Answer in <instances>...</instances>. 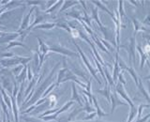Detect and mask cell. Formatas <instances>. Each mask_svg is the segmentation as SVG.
I'll return each mask as SVG.
<instances>
[{
	"instance_id": "6da1fadb",
	"label": "cell",
	"mask_w": 150,
	"mask_h": 122,
	"mask_svg": "<svg viewBox=\"0 0 150 122\" xmlns=\"http://www.w3.org/2000/svg\"><path fill=\"white\" fill-rule=\"evenodd\" d=\"M63 63H64V68L61 69L59 72H58V77H57V83H56V87L59 86L61 83H64L66 81H69V80H72V81L76 82L78 84L82 86L83 87H86V84H83L81 81H79L78 78L73 74V72H70V70L67 68V66H66V60L65 59L63 60Z\"/></svg>"
},
{
	"instance_id": "7a4b0ae2",
	"label": "cell",
	"mask_w": 150,
	"mask_h": 122,
	"mask_svg": "<svg viewBox=\"0 0 150 122\" xmlns=\"http://www.w3.org/2000/svg\"><path fill=\"white\" fill-rule=\"evenodd\" d=\"M58 65H59V63L55 66V67L53 69V70L51 72V73L49 74V76L47 77L44 81H43V83H42L40 86L37 88V90H35V93H34V96H33V98L31 99V100L29 101V104H33L34 102H36V101L37 100H39V99L41 97V96H43V94H44V92H45V89L48 87H50L51 86V82H52V78H53V76H54V72H55V70L57 69V67H58Z\"/></svg>"
},
{
	"instance_id": "3957f363",
	"label": "cell",
	"mask_w": 150,
	"mask_h": 122,
	"mask_svg": "<svg viewBox=\"0 0 150 122\" xmlns=\"http://www.w3.org/2000/svg\"><path fill=\"white\" fill-rule=\"evenodd\" d=\"M1 67L8 68V67H17L21 64V56L15 55L12 58H3L0 60Z\"/></svg>"
},
{
	"instance_id": "277c9868",
	"label": "cell",
	"mask_w": 150,
	"mask_h": 122,
	"mask_svg": "<svg viewBox=\"0 0 150 122\" xmlns=\"http://www.w3.org/2000/svg\"><path fill=\"white\" fill-rule=\"evenodd\" d=\"M49 50L52 52H55V53H59L62 54L64 55H69V56H77L76 53H73V52L69 51L68 49H66L65 47H62L61 45H50L49 46Z\"/></svg>"
},
{
	"instance_id": "5b68a950",
	"label": "cell",
	"mask_w": 150,
	"mask_h": 122,
	"mask_svg": "<svg viewBox=\"0 0 150 122\" xmlns=\"http://www.w3.org/2000/svg\"><path fill=\"white\" fill-rule=\"evenodd\" d=\"M136 33L134 32V35L133 37L131 38V39H129V45H123V46H121V48H124V49H127L129 52V56L131 55L132 56V58H133V61H134V63H135V51L136 49H137V46H136V40H135V37H136Z\"/></svg>"
},
{
	"instance_id": "8992f818",
	"label": "cell",
	"mask_w": 150,
	"mask_h": 122,
	"mask_svg": "<svg viewBox=\"0 0 150 122\" xmlns=\"http://www.w3.org/2000/svg\"><path fill=\"white\" fill-rule=\"evenodd\" d=\"M19 37H20V33H18V32H13V33L5 32V34L0 38V44L11 43V42L14 41Z\"/></svg>"
},
{
	"instance_id": "52a82bcc",
	"label": "cell",
	"mask_w": 150,
	"mask_h": 122,
	"mask_svg": "<svg viewBox=\"0 0 150 122\" xmlns=\"http://www.w3.org/2000/svg\"><path fill=\"white\" fill-rule=\"evenodd\" d=\"M74 45L77 47V49H78V52H79V53H80V55H81V56H82V57H83V62L86 63V65L87 69L89 70V72H90L92 73L93 77H94V78H95V79L97 80V81H98V83H100V80H98V78L97 77V72H96V70H93V68L91 67L90 63H89V61L87 60L86 56L83 55V51L81 50V48H80V47H79V46H78V45H77L76 43H75V42H74Z\"/></svg>"
},
{
	"instance_id": "ba28073f",
	"label": "cell",
	"mask_w": 150,
	"mask_h": 122,
	"mask_svg": "<svg viewBox=\"0 0 150 122\" xmlns=\"http://www.w3.org/2000/svg\"><path fill=\"white\" fill-rule=\"evenodd\" d=\"M35 8H32L31 9H30V11L28 12L26 15L25 16V18L23 19V22H22V25H21V26H20V28H19V30H18V33H21V32H23V31H25V30H27L28 29V27H29V23H30V17H31V15H32V12L35 11Z\"/></svg>"
},
{
	"instance_id": "9c48e42d",
	"label": "cell",
	"mask_w": 150,
	"mask_h": 122,
	"mask_svg": "<svg viewBox=\"0 0 150 122\" xmlns=\"http://www.w3.org/2000/svg\"><path fill=\"white\" fill-rule=\"evenodd\" d=\"M111 104H112V110H111L112 114L115 112V108L118 105H127V103L120 101L118 99V95H117V92L115 89V92L111 94Z\"/></svg>"
},
{
	"instance_id": "30bf717a",
	"label": "cell",
	"mask_w": 150,
	"mask_h": 122,
	"mask_svg": "<svg viewBox=\"0 0 150 122\" xmlns=\"http://www.w3.org/2000/svg\"><path fill=\"white\" fill-rule=\"evenodd\" d=\"M119 67L122 69V70H127L128 72L130 73V75L132 76V78L134 79V81H135V84H136V86H139V77H138V75H137V72H135V70L132 68V67H128V66H126L125 62L124 61H119Z\"/></svg>"
},
{
	"instance_id": "8fae6325",
	"label": "cell",
	"mask_w": 150,
	"mask_h": 122,
	"mask_svg": "<svg viewBox=\"0 0 150 122\" xmlns=\"http://www.w3.org/2000/svg\"><path fill=\"white\" fill-rule=\"evenodd\" d=\"M115 90H116L117 93H119V94H120V96H121V97H123V98L125 99V100L129 102V104L130 105L131 108L135 107V106H134V103L132 102V101H131V99L128 96V94H127V92L125 91V89H124V87H123V84H122L121 83L118 84L116 86Z\"/></svg>"
},
{
	"instance_id": "7c38bea8",
	"label": "cell",
	"mask_w": 150,
	"mask_h": 122,
	"mask_svg": "<svg viewBox=\"0 0 150 122\" xmlns=\"http://www.w3.org/2000/svg\"><path fill=\"white\" fill-rule=\"evenodd\" d=\"M73 104V102L72 101H69V102H67L66 104L61 108V109H59L57 112L56 113H54V115H51V116H45V117H42L43 118V120H45V121H50V120H53V119H55L56 117H57V116L59 115V114H61V113H63V112H65L66 110H68L69 108Z\"/></svg>"
},
{
	"instance_id": "4fadbf2b",
	"label": "cell",
	"mask_w": 150,
	"mask_h": 122,
	"mask_svg": "<svg viewBox=\"0 0 150 122\" xmlns=\"http://www.w3.org/2000/svg\"><path fill=\"white\" fill-rule=\"evenodd\" d=\"M97 93L100 94V95H102L104 98L107 99V101H109V103H111V87L109 86H105V88L104 89H98V90H96Z\"/></svg>"
},
{
	"instance_id": "5bb4252c",
	"label": "cell",
	"mask_w": 150,
	"mask_h": 122,
	"mask_svg": "<svg viewBox=\"0 0 150 122\" xmlns=\"http://www.w3.org/2000/svg\"><path fill=\"white\" fill-rule=\"evenodd\" d=\"M119 55H118V52H116V57H115V68H114V75H112V80L115 83L117 81V78L119 76Z\"/></svg>"
},
{
	"instance_id": "9a60e30c",
	"label": "cell",
	"mask_w": 150,
	"mask_h": 122,
	"mask_svg": "<svg viewBox=\"0 0 150 122\" xmlns=\"http://www.w3.org/2000/svg\"><path fill=\"white\" fill-rule=\"evenodd\" d=\"M0 92H1L3 100H4L5 103L7 104V106L8 107V109L12 111V103H11V97L8 96V94L5 92V90H4L3 88H0Z\"/></svg>"
},
{
	"instance_id": "2e32d148",
	"label": "cell",
	"mask_w": 150,
	"mask_h": 122,
	"mask_svg": "<svg viewBox=\"0 0 150 122\" xmlns=\"http://www.w3.org/2000/svg\"><path fill=\"white\" fill-rule=\"evenodd\" d=\"M93 103L95 104V106H96V109H97V115H98V116L100 117V118H101V117H103V116H107V114L106 113H104L103 112V110L101 109V108L98 106V101H97V99L93 96Z\"/></svg>"
},
{
	"instance_id": "e0dca14e",
	"label": "cell",
	"mask_w": 150,
	"mask_h": 122,
	"mask_svg": "<svg viewBox=\"0 0 150 122\" xmlns=\"http://www.w3.org/2000/svg\"><path fill=\"white\" fill-rule=\"evenodd\" d=\"M56 26L54 23H40V25L36 26L34 29H52Z\"/></svg>"
},
{
	"instance_id": "ac0fdd59",
	"label": "cell",
	"mask_w": 150,
	"mask_h": 122,
	"mask_svg": "<svg viewBox=\"0 0 150 122\" xmlns=\"http://www.w3.org/2000/svg\"><path fill=\"white\" fill-rule=\"evenodd\" d=\"M38 81H39V79H38L37 76H35L34 78H33V79H32V81H30V83H29V84H28V87H27L26 90H25V97H27L28 93L30 92V90L32 91L33 89H35L34 87L36 86V84L38 83Z\"/></svg>"
},
{
	"instance_id": "d6986e66",
	"label": "cell",
	"mask_w": 150,
	"mask_h": 122,
	"mask_svg": "<svg viewBox=\"0 0 150 122\" xmlns=\"http://www.w3.org/2000/svg\"><path fill=\"white\" fill-rule=\"evenodd\" d=\"M76 101L80 105H83V103L81 101V100H80V98L78 96V93H77V90H76V87H75V84H72V97L71 99H70V101Z\"/></svg>"
},
{
	"instance_id": "ffe728a7",
	"label": "cell",
	"mask_w": 150,
	"mask_h": 122,
	"mask_svg": "<svg viewBox=\"0 0 150 122\" xmlns=\"http://www.w3.org/2000/svg\"><path fill=\"white\" fill-rule=\"evenodd\" d=\"M23 87H25V82L21 84V87L19 88V91H18V95L16 98V101H17V104L18 106L22 104L23 102Z\"/></svg>"
},
{
	"instance_id": "44dd1931",
	"label": "cell",
	"mask_w": 150,
	"mask_h": 122,
	"mask_svg": "<svg viewBox=\"0 0 150 122\" xmlns=\"http://www.w3.org/2000/svg\"><path fill=\"white\" fill-rule=\"evenodd\" d=\"M14 46H21V47H23V48H26V49H28V47L26 46V45H25L23 43V42H21V41H16V40H14V41H12V42H11V43H8V45H7L6 47L4 48V50H8V49H11V48H12V47H14Z\"/></svg>"
},
{
	"instance_id": "7402d4cb",
	"label": "cell",
	"mask_w": 150,
	"mask_h": 122,
	"mask_svg": "<svg viewBox=\"0 0 150 122\" xmlns=\"http://www.w3.org/2000/svg\"><path fill=\"white\" fill-rule=\"evenodd\" d=\"M26 76H27V66L26 67H25V69L23 70V72H21V74L19 75L18 77H16L17 78V82H19V83H23L25 82V78H26Z\"/></svg>"
},
{
	"instance_id": "603a6c76",
	"label": "cell",
	"mask_w": 150,
	"mask_h": 122,
	"mask_svg": "<svg viewBox=\"0 0 150 122\" xmlns=\"http://www.w3.org/2000/svg\"><path fill=\"white\" fill-rule=\"evenodd\" d=\"M93 3H94V4H96L98 7H100V9H102V11H106V12H107L108 14H109V15H110V16H111V17L112 18V20H115V15H114V14H112V12H111V11H109V9H107V8H105V7H104V5H102V4H101V2H98V1H93Z\"/></svg>"
},
{
	"instance_id": "cb8c5ba5",
	"label": "cell",
	"mask_w": 150,
	"mask_h": 122,
	"mask_svg": "<svg viewBox=\"0 0 150 122\" xmlns=\"http://www.w3.org/2000/svg\"><path fill=\"white\" fill-rule=\"evenodd\" d=\"M139 90L142 92V94L145 97V99L147 100V101L150 103V97H149V95H148V93L145 91V89H144V86H143V83H142V81L141 80H139Z\"/></svg>"
},
{
	"instance_id": "d4e9b609",
	"label": "cell",
	"mask_w": 150,
	"mask_h": 122,
	"mask_svg": "<svg viewBox=\"0 0 150 122\" xmlns=\"http://www.w3.org/2000/svg\"><path fill=\"white\" fill-rule=\"evenodd\" d=\"M92 18L94 19V20H96V22L98 23V26H100V28H102V27H104L102 25H101V23H100V19H98V9L97 8H95L93 9V12H92Z\"/></svg>"
},
{
	"instance_id": "484cf974",
	"label": "cell",
	"mask_w": 150,
	"mask_h": 122,
	"mask_svg": "<svg viewBox=\"0 0 150 122\" xmlns=\"http://www.w3.org/2000/svg\"><path fill=\"white\" fill-rule=\"evenodd\" d=\"M137 49H138V51L140 52V54H141V69H143L144 68V61L146 60V55L144 54V52L142 51V49H141L140 46H137Z\"/></svg>"
},
{
	"instance_id": "4316f807",
	"label": "cell",
	"mask_w": 150,
	"mask_h": 122,
	"mask_svg": "<svg viewBox=\"0 0 150 122\" xmlns=\"http://www.w3.org/2000/svg\"><path fill=\"white\" fill-rule=\"evenodd\" d=\"M64 3V1H58V2H56V4L54 5V6H53V7H51L50 9H46L45 11V13L47 14V13H51V12H54L56 9H57L61 4H63Z\"/></svg>"
},
{
	"instance_id": "83f0119b",
	"label": "cell",
	"mask_w": 150,
	"mask_h": 122,
	"mask_svg": "<svg viewBox=\"0 0 150 122\" xmlns=\"http://www.w3.org/2000/svg\"><path fill=\"white\" fill-rule=\"evenodd\" d=\"M11 72L14 73V75H15V77H18L19 75L21 74V72H23V65H19V66H17V67H15L14 69H12Z\"/></svg>"
},
{
	"instance_id": "f1b7e54d",
	"label": "cell",
	"mask_w": 150,
	"mask_h": 122,
	"mask_svg": "<svg viewBox=\"0 0 150 122\" xmlns=\"http://www.w3.org/2000/svg\"><path fill=\"white\" fill-rule=\"evenodd\" d=\"M78 2H76V1H66V2H64V6L62 7V9H60L59 11V12H62L63 11H65V9H67L68 8H69V7H71L72 5H74V4H77Z\"/></svg>"
},
{
	"instance_id": "f546056e",
	"label": "cell",
	"mask_w": 150,
	"mask_h": 122,
	"mask_svg": "<svg viewBox=\"0 0 150 122\" xmlns=\"http://www.w3.org/2000/svg\"><path fill=\"white\" fill-rule=\"evenodd\" d=\"M133 20V23H134V26H135V33L137 32V31H139V30H146V28H144V26H142L140 25V23L136 20V19H132Z\"/></svg>"
},
{
	"instance_id": "4dcf8cb0",
	"label": "cell",
	"mask_w": 150,
	"mask_h": 122,
	"mask_svg": "<svg viewBox=\"0 0 150 122\" xmlns=\"http://www.w3.org/2000/svg\"><path fill=\"white\" fill-rule=\"evenodd\" d=\"M105 75L107 76V80H108V82H109V84H111V87H115V82H114V80H112V78L111 77L110 73H109V72H108L107 70H105Z\"/></svg>"
},
{
	"instance_id": "1f68e13d",
	"label": "cell",
	"mask_w": 150,
	"mask_h": 122,
	"mask_svg": "<svg viewBox=\"0 0 150 122\" xmlns=\"http://www.w3.org/2000/svg\"><path fill=\"white\" fill-rule=\"evenodd\" d=\"M70 34L72 35L73 38L80 37V32L77 29H75V28H70Z\"/></svg>"
},
{
	"instance_id": "d6a6232c",
	"label": "cell",
	"mask_w": 150,
	"mask_h": 122,
	"mask_svg": "<svg viewBox=\"0 0 150 122\" xmlns=\"http://www.w3.org/2000/svg\"><path fill=\"white\" fill-rule=\"evenodd\" d=\"M34 78L33 77V74H32V72H31V68L29 65H27V79L29 80V81H32V79Z\"/></svg>"
},
{
	"instance_id": "836d02e7",
	"label": "cell",
	"mask_w": 150,
	"mask_h": 122,
	"mask_svg": "<svg viewBox=\"0 0 150 122\" xmlns=\"http://www.w3.org/2000/svg\"><path fill=\"white\" fill-rule=\"evenodd\" d=\"M1 56L4 58H12L15 56V55H14L13 53H5V54H2Z\"/></svg>"
},
{
	"instance_id": "e575fe53",
	"label": "cell",
	"mask_w": 150,
	"mask_h": 122,
	"mask_svg": "<svg viewBox=\"0 0 150 122\" xmlns=\"http://www.w3.org/2000/svg\"><path fill=\"white\" fill-rule=\"evenodd\" d=\"M150 116V114H148L147 116H145L144 117H143V118H140V119H137L136 120V122H145L147 119H148V117Z\"/></svg>"
},
{
	"instance_id": "d590c367",
	"label": "cell",
	"mask_w": 150,
	"mask_h": 122,
	"mask_svg": "<svg viewBox=\"0 0 150 122\" xmlns=\"http://www.w3.org/2000/svg\"><path fill=\"white\" fill-rule=\"evenodd\" d=\"M118 79H119V81L121 82V84H126V81L124 80V77H123V74H119V76H118Z\"/></svg>"
},
{
	"instance_id": "8d00e7d4",
	"label": "cell",
	"mask_w": 150,
	"mask_h": 122,
	"mask_svg": "<svg viewBox=\"0 0 150 122\" xmlns=\"http://www.w3.org/2000/svg\"><path fill=\"white\" fill-rule=\"evenodd\" d=\"M97 114L96 113H94V114H92L91 116H87V117H86V118H84V120H87V119H90V118H93V116H95Z\"/></svg>"
},
{
	"instance_id": "74e56055",
	"label": "cell",
	"mask_w": 150,
	"mask_h": 122,
	"mask_svg": "<svg viewBox=\"0 0 150 122\" xmlns=\"http://www.w3.org/2000/svg\"><path fill=\"white\" fill-rule=\"evenodd\" d=\"M2 122H7V116L4 114L3 117H2Z\"/></svg>"
},
{
	"instance_id": "f35d334b",
	"label": "cell",
	"mask_w": 150,
	"mask_h": 122,
	"mask_svg": "<svg viewBox=\"0 0 150 122\" xmlns=\"http://www.w3.org/2000/svg\"><path fill=\"white\" fill-rule=\"evenodd\" d=\"M5 34V32H2V31H0V38H1L3 35Z\"/></svg>"
},
{
	"instance_id": "ab89813d",
	"label": "cell",
	"mask_w": 150,
	"mask_h": 122,
	"mask_svg": "<svg viewBox=\"0 0 150 122\" xmlns=\"http://www.w3.org/2000/svg\"><path fill=\"white\" fill-rule=\"evenodd\" d=\"M149 78H150V76H147V77H145L144 79H149Z\"/></svg>"
}]
</instances>
